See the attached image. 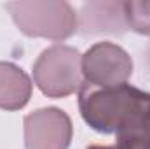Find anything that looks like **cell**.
I'll return each mask as SVG.
<instances>
[{"instance_id": "cell-1", "label": "cell", "mask_w": 150, "mask_h": 149, "mask_svg": "<svg viewBox=\"0 0 150 149\" xmlns=\"http://www.w3.org/2000/svg\"><path fill=\"white\" fill-rule=\"evenodd\" d=\"M82 119L100 133H120L150 119V93L127 82L96 88L87 82L79 90Z\"/></svg>"}, {"instance_id": "cell-2", "label": "cell", "mask_w": 150, "mask_h": 149, "mask_svg": "<svg viewBox=\"0 0 150 149\" xmlns=\"http://www.w3.org/2000/svg\"><path fill=\"white\" fill-rule=\"evenodd\" d=\"M7 11L14 25L26 37L65 40L79 27L75 9L63 0H26L9 2Z\"/></svg>"}, {"instance_id": "cell-3", "label": "cell", "mask_w": 150, "mask_h": 149, "mask_svg": "<svg viewBox=\"0 0 150 149\" xmlns=\"http://www.w3.org/2000/svg\"><path fill=\"white\" fill-rule=\"evenodd\" d=\"M33 82L49 98L79 93L84 84L82 54L67 44H54L44 49L33 63Z\"/></svg>"}, {"instance_id": "cell-4", "label": "cell", "mask_w": 150, "mask_h": 149, "mask_svg": "<svg viewBox=\"0 0 150 149\" xmlns=\"http://www.w3.org/2000/svg\"><path fill=\"white\" fill-rule=\"evenodd\" d=\"M82 75L84 82L96 88L119 86L133 75V60L119 44L96 42L82 54Z\"/></svg>"}, {"instance_id": "cell-5", "label": "cell", "mask_w": 150, "mask_h": 149, "mask_svg": "<svg viewBox=\"0 0 150 149\" xmlns=\"http://www.w3.org/2000/svg\"><path fill=\"white\" fill-rule=\"evenodd\" d=\"M25 149H68L74 137L72 119L58 107H42L25 116Z\"/></svg>"}, {"instance_id": "cell-6", "label": "cell", "mask_w": 150, "mask_h": 149, "mask_svg": "<svg viewBox=\"0 0 150 149\" xmlns=\"http://www.w3.org/2000/svg\"><path fill=\"white\" fill-rule=\"evenodd\" d=\"M129 30L124 2H86L80 9L82 34H124Z\"/></svg>"}, {"instance_id": "cell-7", "label": "cell", "mask_w": 150, "mask_h": 149, "mask_svg": "<svg viewBox=\"0 0 150 149\" xmlns=\"http://www.w3.org/2000/svg\"><path fill=\"white\" fill-rule=\"evenodd\" d=\"M33 84L28 74L11 63L0 62V109L19 111L32 98Z\"/></svg>"}, {"instance_id": "cell-8", "label": "cell", "mask_w": 150, "mask_h": 149, "mask_svg": "<svg viewBox=\"0 0 150 149\" xmlns=\"http://www.w3.org/2000/svg\"><path fill=\"white\" fill-rule=\"evenodd\" d=\"M127 27L142 35H150V0L124 2Z\"/></svg>"}, {"instance_id": "cell-9", "label": "cell", "mask_w": 150, "mask_h": 149, "mask_svg": "<svg viewBox=\"0 0 150 149\" xmlns=\"http://www.w3.org/2000/svg\"><path fill=\"white\" fill-rule=\"evenodd\" d=\"M117 149H150V119L117 133Z\"/></svg>"}, {"instance_id": "cell-10", "label": "cell", "mask_w": 150, "mask_h": 149, "mask_svg": "<svg viewBox=\"0 0 150 149\" xmlns=\"http://www.w3.org/2000/svg\"><path fill=\"white\" fill-rule=\"evenodd\" d=\"M86 149H117L115 146H100V144H93V146H89V148Z\"/></svg>"}]
</instances>
